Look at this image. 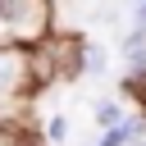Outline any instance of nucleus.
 Masks as SVG:
<instances>
[{"label":"nucleus","mask_w":146,"mask_h":146,"mask_svg":"<svg viewBox=\"0 0 146 146\" xmlns=\"http://www.w3.org/2000/svg\"><path fill=\"white\" fill-rule=\"evenodd\" d=\"M50 36V0H0V46H41Z\"/></svg>","instance_id":"obj_1"},{"label":"nucleus","mask_w":146,"mask_h":146,"mask_svg":"<svg viewBox=\"0 0 146 146\" xmlns=\"http://www.w3.org/2000/svg\"><path fill=\"white\" fill-rule=\"evenodd\" d=\"M137 132H141V123H119V128H105L100 146H123V141H132Z\"/></svg>","instance_id":"obj_4"},{"label":"nucleus","mask_w":146,"mask_h":146,"mask_svg":"<svg viewBox=\"0 0 146 146\" xmlns=\"http://www.w3.org/2000/svg\"><path fill=\"white\" fill-rule=\"evenodd\" d=\"M128 91H132V96L141 100V110H146V73H132V78H128Z\"/></svg>","instance_id":"obj_6"},{"label":"nucleus","mask_w":146,"mask_h":146,"mask_svg":"<svg viewBox=\"0 0 146 146\" xmlns=\"http://www.w3.org/2000/svg\"><path fill=\"white\" fill-rule=\"evenodd\" d=\"M46 132H50V137H55V141H59V137H64V132H68V123H64V119H59V114H55V119H50V128H46Z\"/></svg>","instance_id":"obj_7"},{"label":"nucleus","mask_w":146,"mask_h":146,"mask_svg":"<svg viewBox=\"0 0 146 146\" xmlns=\"http://www.w3.org/2000/svg\"><path fill=\"white\" fill-rule=\"evenodd\" d=\"M123 146H146V141H137V137H132V141H123Z\"/></svg>","instance_id":"obj_9"},{"label":"nucleus","mask_w":146,"mask_h":146,"mask_svg":"<svg viewBox=\"0 0 146 146\" xmlns=\"http://www.w3.org/2000/svg\"><path fill=\"white\" fill-rule=\"evenodd\" d=\"M132 5H141V0H132Z\"/></svg>","instance_id":"obj_10"},{"label":"nucleus","mask_w":146,"mask_h":146,"mask_svg":"<svg viewBox=\"0 0 146 146\" xmlns=\"http://www.w3.org/2000/svg\"><path fill=\"white\" fill-rule=\"evenodd\" d=\"M96 123H100V128H119V123H123V110H119L114 100H96Z\"/></svg>","instance_id":"obj_5"},{"label":"nucleus","mask_w":146,"mask_h":146,"mask_svg":"<svg viewBox=\"0 0 146 146\" xmlns=\"http://www.w3.org/2000/svg\"><path fill=\"white\" fill-rule=\"evenodd\" d=\"M36 82V55L32 46H0V100L27 91Z\"/></svg>","instance_id":"obj_2"},{"label":"nucleus","mask_w":146,"mask_h":146,"mask_svg":"<svg viewBox=\"0 0 146 146\" xmlns=\"http://www.w3.org/2000/svg\"><path fill=\"white\" fill-rule=\"evenodd\" d=\"M123 59H128V73H146V27H132L123 36Z\"/></svg>","instance_id":"obj_3"},{"label":"nucleus","mask_w":146,"mask_h":146,"mask_svg":"<svg viewBox=\"0 0 146 146\" xmlns=\"http://www.w3.org/2000/svg\"><path fill=\"white\" fill-rule=\"evenodd\" d=\"M137 27H146V0L137 5Z\"/></svg>","instance_id":"obj_8"}]
</instances>
